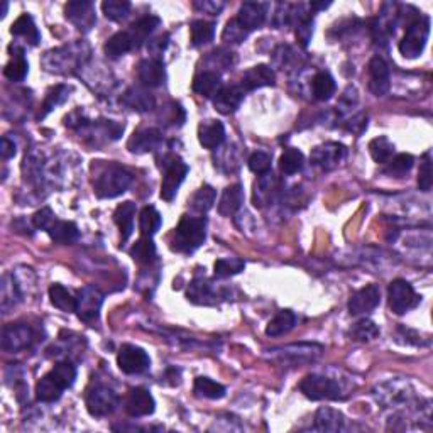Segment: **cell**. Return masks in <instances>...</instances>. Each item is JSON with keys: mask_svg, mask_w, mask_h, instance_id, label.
Here are the masks:
<instances>
[{"mask_svg": "<svg viewBox=\"0 0 433 433\" xmlns=\"http://www.w3.org/2000/svg\"><path fill=\"white\" fill-rule=\"evenodd\" d=\"M119 406V396L107 386H95L86 394V410L95 418L112 415Z\"/></svg>", "mask_w": 433, "mask_h": 433, "instance_id": "cell-9", "label": "cell"}, {"mask_svg": "<svg viewBox=\"0 0 433 433\" xmlns=\"http://www.w3.org/2000/svg\"><path fill=\"white\" fill-rule=\"evenodd\" d=\"M242 201H244V192H242L241 185H232L227 187L222 193L220 201H218V213L222 217H230L241 208Z\"/></svg>", "mask_w": 433, "mask_h": 433, "instance_id": "cell-30", "label": "cell"}, {"mask_svg": "<svg viewBox=\"0 0 433 433\" xmlns=\"http://www.w3.org/2000/svg\"><path fill=\"white\" fill-rule=\"evenodd\" d=\"M391 88L389 68L381 56H374L369 61V90L376 97H385Z\"/></svg>", "mask_w": 433, "mask_h": 433, "instance_id": "cell-17", "label": "cell"}, {"mask_svg": "<svg viewBox=\"0 0 433 433\" xmlns=\"http://www.w3.org/2000/svg\"><path fill=\"white\" fill-rule=\"evenodd\" d=\"M217 298H220L218 291L207 279H193L188 288V300L195 305H215Z\"/></svg>", "mask_w": 433, "mask_h": 433, "instance_id": "cell-26", "label": "cell"}, {"mask_svg": "<svg viewBox=\"0 0 433 433\" xmlns=\"http://www.w3.org/2000/svg\"><path fill=\"white\" fill-rule=\"evenodd\" d=\"M164 176L161 183V198L164 201L175 200L178 188L181 187L188 175V166L181 161L178 156H168L164 158Z\"/></svg>", "mask_w": 433, "mask_h": 433, "instance_id": "cell-7", "label": "cell"}, {"mask_svg": "<svg viewBox=\"0 0 433 433\" xmlns=\"http://www.w3.org/2000/svg\"><path fill=\"white\" fill-rule=\"evenodd\" d=\"M76 315L85 324H95L104 305V295L93 286H85L76 293Z\"/></svg>", "mask_w": 433, "mask_h": 433, "instance_id": "cell-10", "label": "cell"}, {"mask_svg": "<svg viewBox=\"0 0 433 433\" xmlns=\"http://www.w3.org/2000/svg\"><path fill=\"white\" fill-rule=\"evenodd\" d=\"M20 300H22V293H20L14 274H6L2 278V284H0V307H2V312L9 313V310H12Z\"/></svg>", "mask_w": 433, "mask_h": 433, "instance_id": "cell-28", "label": "cell"}, {"mask_svg": "<svg viewBox=\"0 0 433 433\" xmlns=\"http://www.w3.org/2000/svg\"><path fill=\"white\" fill-rule=\"evenodd\" d=\"M215 34V24L207 20H193L189 26V36H192L193 46H204L210 43Z\"/></svg>", "mask_w": 433, "mask_h": 433, "instance_id": "cell-41", "label": "cell"}, {"mask_svg": "<svg viewBox=\"0 0 433 433\" xmlns=\"http://www.w3.org/2000/svg\"><path fill=\"white\" fill-rule=\"evenodd\" d=\"M161 20L159 18H156V15H144V18H141L138 20V22H134L129 29L132 39H134L135 46H141V44L144 43V41H147V38L152 34V32L156 31V27H159Z\"/></svg>", "mask_w": 433, "mask_h": 433, "instance_id": "cell-34", "label": "cell"}, {"mask_svg": "<svg viewBox=\"0 0 433 433\" xmlns=\"http://www.w3.org/2000/svg\"><path fill=\"white\" fill-rule=\"evenodd\" d=\"M154 398L147 389L144 387H134L131 389L129 396L126 399V411L132 418H141V416H147L154 413Z\"/></svg>", "mask_w": 433, "mask_h": 433, "instance_id": "cell-16", "label": "cell"}, {"mask_svg": "<svg viewBox=\"0 0 433 433\" xmlns=\"http://www.w3.org/2000/svg\"><path fill=\"white\" fill-rule=\"evenodd\" d=\"M387 298H389V308L396 315H405L413 310L422 302V296L413 290L410 283L405 279H394L387 288Z\"/></svg>", "mask_w": 433, "mask_h": 433, "instance_id": "cell-6", "label": "cell"}, {"mask_svg": "<svg viewBox=\"0 0 433 433\" xmlns=\"http://www.w3.org/2000/svg\"><path fill=\"white\" fill-rule=\"evenodd\" d=\"M224 7L225 2H215V0H201V2H195V9L210 15H218L222 11H224Z\"/></svg>", "mask_w": 433, "mask_h": 433, "instance_id": "cell-58", "label": "cell"}, {"mask_svg": "<svg viewBox=\"0 0 433 433\" xmlns=\"http://www.w3.org/2000/svg\"><path fill=\"white\" fill-rule=\"evenodd\" d=\"M279 192V181L273 173H264L254 185V205L255 207H266L274 200Z\"/></svg>", "mask_w": 433, "mask_h": 433, "instance_id": "cell-22", "label": "cell"}, {"mask_svg": "<svg viewBox=\"0 0 433 433\" xmlns=\"http://www.w3.org/2000/svg\"><path fill=\"white\" fill-rule=\"evenodd\" d=\"M117 364L119 369L126 374H142L149 369L151 359L147 356V352L141 347H135V345L126 344L122 345L119 350L117 356Z\"/></svg>", "mask_w": 433, "mask_h": 433, "instance_id": "cell-11", "label": "cell"}, {"mask_svg": "<svg viewBox=\"0 0 433 433\" xmlns=\"http://www.w3.org/2000/svg\"><path fill=\"white\" fill-rule=\"evenodd\" d=\"M6 12H7V2H4V9H2V18H4V15H6Z\"/></svg>", "mask_w": 433, "mask_h": 433, "instance_id": "cell-60", "label": "cell"}, {"mask_svg": "<svg viewBox=\"0 0 433 433\" xmlns=\"http://www.w3.org/2000/svg\"><path fill=\"white\" fill-rule=\"evenodd\" d=\"M193 391H195L196 396L207 399H220L225 396V387L210 378H196Z\"/></svg>", "mask_w": 433, "mask_h": 433, "instance_id": "cell-44", "label": "cell"}, {"mask_svg": "<svg viewBox=\"0 0 433 433\" xmlns=\"http://www.w3.org/2000/svg\"><path fill=\"white\" fill-rule=\"evenodd\" d=\"M0 154H2L4 159H11L15 156V144L14 141H11L9 138H4L2 144H0Z\"/></svg>", "mask_w": 433, "mask_h": 433, "instance_id": "cell-59", "label": "cell"}, {"mask_svg": "<svg viewBox=\"0 0 433 433\" xmlns=\"http://www.w3.org/2000/svg\"><path fill=\"white\" fill-rule=\"evenodd\" d=\"M135 48H138V46H135L131 32L129 31H121V32H117V34H114L110 39H107L104 51L109 58H121V56L127 55V53L132 51V49H135Z\"/></svg>", "mask_w": 433, "mask_h": 433, "instance_id": "cell-31", "label": "cell"}, {"mask_svg": "<svg viewBox=\"0 0 433 433\" xmlns=\"http://www.w3.org/2000/svg\"><path fill=\"white\" fill-rule=\"evenodd\" d=\"M273 352L276 357H279V361H291V364H302V362L315 361L321 354V347L315 344H298L279 350H273Z\"/></svg>", "mask_w": 433, "mask_h": 433, "instance_id": "cell-20", "label": "cell"}, {"mask_svg": "<svg viewBox=\"0 0 433 433\" xmlns=\"http://www.w3.org/2000/svg\"><path fill=\"white\" fill-rule=\"evenodd\" d=\"M215 198H217L215 189H213L212 187H208V185L201 187L192 198L193 212L200 213V215L207 213L208 210L213 207V204H215Z\"/></svg>", "mask_w": 433, "mask_h": 433, "instance_id": "cell-46", "label": "cell"}, {"mask_svg": "<svg viewBox=\"0 0 433 433\" xmlns=\"http://www.w3.org/2000/svg\"><path fill=\"white\" fill-rule=\"evenodd\" d=\"M345 147L339 142H325L312 151V163L324 171H332L344 161Z\"/></svg>", "mask_w": 433, "mask_h": 433, "instance_id": "cell-14", "label": "cell"}, {"mask_svg": "<svg viewBox=\"0 0 433 433\" xmlns=\"http://www.w3.org/2000/svg\"><path fill=\"white\" fill-rule=\"evenodd\" d=\"M303 163V152L300 149H295V147H288L281 154V158H279V170H281L284 175H295V173L302 170Z\"/></svg>", "mask_w": 433, "mask_h": 433, "instance_id": "cell-45", "label": "cell"}, {"mask_svg": "<svg viewBox=\"0 0 433 433\" xmlns=\"http://www.w3.org/2000/svg\"><path fill=\"white\" fill-rule=\"evenodd\" d=\"M296 321H298V319H296V315L291 310L279 312L278 315H276L274 319L267 324L266 335L267 337L286 335L288 332H291V330L295 328Z\"/></svg>", "mask_w": 433, "mask_h": 433, "instance_id": "cell-33", "label": "cell"}, {"mask_svg": "<svg viewBox=\"0 0 433 433\" xmlns=\"http://www.w3.org/2000/svg\"><path fill=\"white\" fill-rule=\"evenodd\" d=\"M207 237V218L183 215L180 224L170 237L171 251L180 254H189L204 244Z\"/></svg>", "mask_w": 433, "mask_h": 433, "instance_id": "cell-3", "label": "cell"}, {"mask_svg": "<svg viewBox=\"0 0 433 433\" xmlns=\"http://www.w3.org/2000/svg\"><path fill=\"white\" fill-rule=\"evenodd\" d=\"M29 72V65L24 58L22 49H19L18 55L14 56V60L7 63L6 68H4V75H6L7 80L11 81H22L26 78Z\"/></svg>", "mask_w": 433, "mask_h": 433, "instance_id": "cell-47", "label": "cell"}, {"mask_svg": "<svg viewBox=\"0 0 433 433\" xmlns=\"http://www.w3.org/2000/svg\"><path fill=\"white\" fill-rule=\"evenodd\" d=\"M274 81L276 75L273 69H271V66L258 65L247 69L244 75H242L241 86L244 88V92H253V90L262 88V86L274 85Z\"/></svg>", "mask_w": 433, "mask_h": 433, "instance_id": "cell-21", "label": "cell"}, {"mask_svg": "<svg viewBox=\"0 0 433 433\" xmlns=\"http://www.w3.org/2000/svg\"><path fill=\"white\" fill-rule=\"evenodd\" d=\"M161 142H163V135L158 129H141L131 135L127 149L135 154H144V152L154 151Z\"/></svg>", "mask_w": 433, "mask_h": 433, "instance_id": "cell-23", "label": "cell"}, {"mask_svg": "<svg viewBox=\"0 0 433 433\" xmlns=\"http://www.w3.org/2000/svg\"><path fill=\"white\" fill-rule=\"evenodd\" d=\"M131 255L134 258L135 262L139 264H149L156 255V247L152 244L151 237H142L135 242V246L132 247Z\"/></svg>", "mask_w": 433, "mask_h": 433, "instance_id": "cell-50", "label": "cell"}, {"mask_svg": "<svg viewBox=\"0 0 433 433\" xmlns=\"http://www.w3.org/2000/svg\"><path fill=\"white\" fill-rule=\"evenodd\" d=\"M90 58V46L86 43H72L66 46L51 49L41 58V65L48 73L69 75L80 69Z\"/></svg>", "mask_w": 433, "mask_h": 433, "instance_id": "cell-1", "label": "cell"}, {"mask_svg": "<svg viewBox=\"0 0 433 433\" xmlns=\"http://www.w3.org/2000/svg\"><path fill=\"white\" fill-rule=\"evenodd\" d=\"M66 19L75 26L78 31L88 32L90 29L97 22V15H95V6L88 0H75L69 2L65 9Z\"/></svg>", "mask_w": 433, "mask_h": 433, "instance_id": "cell-13", "label": "cell"}, {"mask_svg": "<svg viewBox=\"0 0 433 433\" xmlns=\"http://www.w3.org/2000/svg\"><path fill=\"white\" fill-rule=\"evenodd\" d=\"M32 342H34V333L27 325L12 324L2 328V349L7 352H20L31 347Z\"/></svg>", "mask_w": 433, "mask_h": 433, "instance_id": "cell-12", "label": "cell"}, {"mask_svg": "<svg viewBox=\"0 0 433 433\" xmlns=\"http://www.w3.org/2000/svg\"><path fill=\"white\" fill-rule=\"evenodd\" d=\"M369 152L376 163L386 164L394 156V144L385 135H379V138L369 142Z\"/></svg>", "mask_w": 433, "mask_h": 433, "instance_id": "cell-42", "label": "cell"}, {"mask_svg": "<svg viewBox=\"0 0 433 433\" xmlns=\"http://www.w3.org/2000/svg\"><path fill=\"white\" fill-rule=\"evenodd\" d=\"M48 234L58 244H73V242L80 237L78 227L73 224V222L66 220H56L55 224L51 225V229L48 230Z\"/></svg>", "mask_w": 433, "mask_h": 433, "instance_id": "cell-36", "label": "cell"}, {"mask_svg": "<svg viewBox=\"0 0 433 433\" xmlns=\"http://www.w3.org/2000/svg\"><path fill=\"white\" fill-rule=\"evenodd\" d=\"M433 185V171H432V161L430 156L425 154V158L420 164V173H418V188L422 192H430Z\"/></svg>", "mask_w": 433, "mask_h": 433, "instance_id": "cell-54", "label": "cell"}, {"mask_svg": "<svg viewBox=\"0 0 433 433\" xmlns=\"http://www.w3.org/2000/svg\"><path fill=\"white\" fill-rule=\"evenodd\" d=\"M428 36H430V19L418 18L410 24L405 36L399 41V53L408 60L418 58L427 46Z\"/></svg>", "mask_w": 433, "mask_h": 433, "instance_id": "cell-5", "label": "cell"}, {"mask_svg": "<svg viewBox=\"0 0 433 433\" xmlns=\"http://www.w3.org/2000/svg\"><path fill=\"white\" fill-rule=\"evenodd\" d=\"M134 217H135V204L134 201H124L114 212V220L121 230L122 242L129 241L134 230Z\"/></svg>", "mask_w": 433, "mask_h": 433, "instance_id": "cell-29", "label": "cell"}, {"mask_svg": "<svg viewBox=\"0 0 433 433\" xmlns=\"http://www.w3.org/2000/svg\"><path fill=\"white\" fill-rule=\"evenodd\" d=\"M58 220L55 213H53V210L49 207H44L41 208L39 212L34 213V217H32V224H34L36 229H41V230H48L51 229V225L55 224V222Z\"/></svg>", "mask_w": 433, "mask_h": 433, "instance_id": "cell-57", "label": "cell"}, {"mask_svg": "<svg viewBox=\"0 0 433 433\" xmlns=\"http://www.w3.org/2000/svg\"><path fill=\"white\" fill-rule=\"evenodd\" d=\"M344 415L333 408H320L315 415V428L320 432H339L344 427Z\"/></svg>", "mask_w": 433, "mask_h": 433, "instance_id": "cell-32", "label": "cell"}, {"mask_svg": "<svg viewBox=\"0 0 433 433\" xmlns=\"http://www.w3.org/2000/svg\"><path fill=\"white\" fill-rule=\"evenodd\" d=\"M415 164V159L411 154H398V156H393V158L389 159V163H387V168H386V173L391 176H396V178H399V176L406 175L408 171L413 168Z\"/></svg>", "mask_w": 433, "mask_h": 433, "instance_id": "cell-51", "label": "cell"}, {"mask_svg": "<svg viewBox=\"0 0 433 433\" xmlns=\"http://www.w3.org/2000/svg\"><path fill=\"white\" fill-rule=\"evenodd\" d=\"M247 34H249V31L237 19H232L227 22L224 32H222V39L229 44H241L247 38Z\"/></svg>", "mask_w": 433, "mask_h": 433, "instance_id": "cell-53", "label": "cell"}, {"mask_svg": "<svg viewBox=\"0 0 433 433\" xmlns=\"http://www.w3.org/2000/svg\"><path fill=\"white\" fill-rule=\"evenodd\" d=\"M105 18L110 20H122L131 12V2L127 0H105L102 4Z\"/></svg>", "mask_w": 433, "mask_h": 433, "instance_id": "cell-52", "label": "cell"}, {"mask_svg": "<svg viewBox=\"0 0 433 433\" xmlns=\"http://www.w3.org/2000/svg\"><path fill=\"white\" fill-rule=\"evenodd\" d=\"M132 180H134L132 173L112 164L105 171H102L95 181V193L98 198H115L131 187Z\"/></svg>", "mask_w": 433, "mask_h": 433, "instance_id": "cell-4", "label": "cell"}, {"mask_svg": "<svg viewBox=\"0 0 433 433\" xmlns=\"http://www.w3.org/2000/svg\"><path fill=\"white\" fill-rule=\"evenodd\" d=\"M312 90L317 100H328L333 93H335V80L327 72H319L313 76Z\"/></svg>", "mask_w": 433, "mask_h": 433, "instance_id": "cell-38", "label": "cell"}, {"mask_svg": "<svg viewBox=\"0 0 433 433\" xmlns=\"http://www.w3.org/2000/svg\"><path fill=\"white\" fill-rule=\"evenodd\" d=\"M193 92L204 97H213L220 90V75L217 72H204L193 78Z\"/></svg>", "mask_w": 433, "mask_h": 433, "instance_id": "cell-35", "label": "cell"}, {"mask_svg": "<svg viewBox=\"0 0 433 433\" xmlns=\"http://www.w3.org/2000/svg\"><path fill=\"white\" fill-rule=\"evenodd\" d=\"M49 300L53 307L60 308L61 312H75L76 310V298H73L72 293L66 290L61 284H53L49 288Z\"/></svg>", "mask_w": 433, "mask_h": 433, "instance_id": "cell-40", "label": "cell"}, {"mask_svg": "<svg viewBox=\"0 0 433 433\" xmlns=\"http://www.w3.org/2000/svg\"><path fill=\"white\" fill-rule=\"evenodd\" d=\"M247 164H249V170L255 173V175H264V173L271 170V156L262 151H258L251 156Z\"/></svg>", "mask_w": 433, "mask_h": 433, "instance_id": "cell-55", "label": "cell"}, {"mask_svg": "<svg viewBox=\"0 0 433 433\" xmlns=\"http://www.w3.org/2000/svg\"><path fill=\"white\" fill-rule=\"evenodd\" d=\"M138 78L147 88L161 86L164 84V80H166V69H164L163 61L158 60V58L141 61L138 66Z\"/></svg>", "mask_w": 433, "mask_h": 433, "instance_id": "cell-19", "label": "cell"}, {"mask_svg": "<svg viewBox=\"0 0 433 433\" xmlns=\"http://www.w3.org/2000/svg\"><path fill=\"white\" fill-rule=\"evenodd\" d=\"M69 92H72V88H69V86H66V85L53 86V88L48 92L46 98H44L43 107H41V112L38 115L39 121H41V119L46 117L49 112H53V110H55L58 105L63 104L66 98H68Z\"/></svg>", "mask_w": 433, "mask_h": 433, "instance_id": "cell-39", "label": "cell"}, {"mask_svg": "<svg viewBox=\"0 0 433 433\" xmlns=\"http://www.w3.org/2000/svg\"><path fill=\"white\" fill-rule=\"evenodd\" d=\"M198 141L205 149H217L225 141V127L220 121H205L198 127Z\"/></svg>", "mask_w": 433, "mask_h": 433, "instance_id": "cell-24", "label": "cell"}, {"mask_svg": "<svg viewBox=\"0 0 433 433\" xmlns=\"http://www.w3.org/2000/svg\"><path fill=\"white\" fill-rule=\"evenodd\" d=\"M300 391L313 401H320V399H340L342 389L339 382L333 379L320 376V374H310V376L303 378L300 382Z\"/></svg>", "mask_w": 433, "mask_h": 433, "instance_id": "cell-8", "label": "cell"}, {"mask_svg": "<svg viewBox=\"0 0 433 433\" xmlns=\"http://www.w3.org/2000/svg\"><path fill=\"white\" fill-rule=\"evenodd\" d=\"M11 34L20 36V38L27 39L32 46H36L41 39L38 27H36L34 20H32V18L29 14H22L14 24H12Z\"/></svg>", "mask_w": 433, "mask_h": 433, "instance_id": "cell-37", "label": "cell"}, {"mask_svg": "<svg viewBox=\"0 0 433 433\" xmlns=\"http://www.w3.org/2000/svg\"><path fill=\"white\" fill-rule=\"evenodd\" d=\"M161 227V213L154 207H144L139 215V229H141L142 237L154 236Z\"/></svg>", "mask_w": 433, "mask_h": 433, "instance_id": "cell-43", "label": "cell"}, {"mask_svg": "<svg viewBox=\"0 0 433 433\" xmlns=\"http://www.w3.org/2000/svg\"><path fill=\"white\" fill-rule=\"evenodd\" d=\"M244 88L241 85H229L220 86V90L213 97V105L220 114L229 115L236 112L239 105L244 100Z\"/></svg>", "mask_w": 433, "mask_h": 433, "instance_id": "cell-18", "label": "cell"}, {"mask_svg": "<svg viewBox=\"0 0 433 433\" xmlns=\"http://www.w3.org/2000/svg\"><path fill=\"white\" fill-rule=\"evenodd\" d=\"M350 337L357 342H371L379 337V327L373 320H359L352 328H350Z\"/></svg>", "mask_w": 433, "mask_h": 433, "instance_id": "cell-48", "label": "cell"}, {"mask_svg": "<svg viewBox=\"0 0 433 433\" xmlns=\"http://www.w3.org/2000/svg\"><path fill=\"white\" fill-rule=\"evenodd\" d=\"M247 31L259 29L266 20V6L261 2H244L236 18Z\"/></svg>", "mask_w": 433, "mask_h": 433, "instance_id": "cell-25", "label": "cell"}, {"mask_svg": "<svg viewBox=\"0 0 433 433\" xmlns=\"http://www.w3.org/2000/svg\"><path fill=\"white\" fill-rule=\"evenodd\" d=\"M76 379V368L72 362H58L46 376L39 379L36 385V398L41 403H55L61 398L65 389L73 386Z\"/></svg>", "mask_w": 433, "mask_h": 433, "instance_id": "cell-2", "label": "cell"}, {"mask_svg": "<svg viewBox=\"0 0 433 433\" xmlns=\"http://www.w3.org/2000/svg\"><path fill=\"white\" fill-rule=\"evenodd\" d=\"M246 262L239 258H224L218 259L213 264V269H215L217 278H230V276H236L244 271Z\"/></svg>", "mask_w": 433, "mask_h": 433, "instance_id": "cell-49", "label": "cell"}, {"mask_svg": "<svg viewBox=\"0 0 433 433\" xmlns=\"http://www.w3.org/2000/svg\"><path fill=\"white\" fill-rule=\"evenodd\" d=\"M379 302H381V291L376 284H369L350 296L349 312L350 315H366L373 312Z\"/></svg>", "mask_w": 433, "mask_h": 433, "instance_id": "cell-15", "label": "cell"}, {"mask_svg": "<svg viewBox=\"0 0 433 433\" xmlns=\"http://www.w3.org/2000/svg\"><path fill=\"white\" fill-rule=\"evenodd\" d=\"M313 36V19L312 15H307V18L300 19L298 24H296V39L300 41L302 46H308Z\"/></svg>", "mask_w": 433, "mask_h": 433, "instance_id": "cell-56", "label": "cell"}, {"mask_svg": "<svg viewBox=\"0 0 433 433\" xmlns=\"http://www.w3.org/2000/svg\"><path fill=\"white\" fill-rule=\"evenodd\" d=\"M122 104L135 110V112H147V110L154 109V97L147 90L139 88V86H131L122 95Z\"/></svg>", "mask_w": 433, "mask_h": 433, "instance_id": "cell-27", "label": "cell"}]
</instances>
